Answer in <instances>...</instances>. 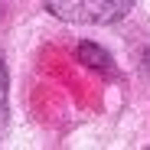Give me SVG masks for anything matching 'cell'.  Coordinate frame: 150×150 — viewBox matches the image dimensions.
I'll list each match as a JSON object with an SVG mask.
<instances>
[{
	"instance_id": "2",
	"label": "cell",
	"mask_w": 150,
	"mask_h": 150,
	"mask_svg": "<svg viewBox=\"0 0 150 150\" xmlns=\"http://www.w3.org/2000/svg\"><path fill=\"white\" fill-rule=\"evenodd\" d=\"M75 56H79L85 65H91V69H98V72H108L111 69V56L105 52V49H98V46H91V42H82L79 49H75Z\"/></svg>"
},
{
	"instance_id": "1",
	"label": "cell",
	"mask_w": 150,
	"mask_h": 150,
	"mask_svg": "<svg viewBox=\"0 0 150 150\" xmlns=\"http://www.w3.org/2000/svg\"><path fill=\"white\" fill-rule=\"evenodd\" d=\"M46 10L62 23H117L131 13L134 0H42Z\"/></svg>"
},
{
	"instance_id": "3",
	"label": "cell",
	"mask_w": 150,
	"mask_h": 150,
	"mask_svg": "<svg viewBox=\"0 0 150 150\" xmlns=\"http://www.w3.org/2000/svg\"><path fill=\"white\" fill-rule=\"evenodd\" d=\"M7 85H10V75H7V65L0 59V131L7 124Z\"/></svg>"
}]
</instances>
